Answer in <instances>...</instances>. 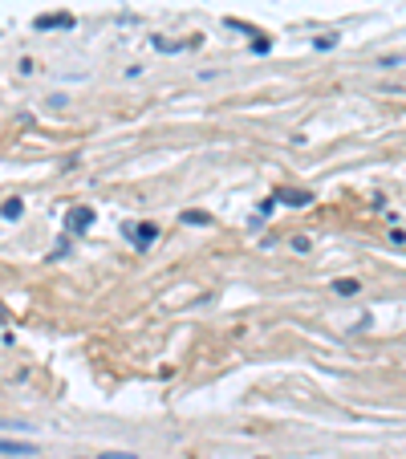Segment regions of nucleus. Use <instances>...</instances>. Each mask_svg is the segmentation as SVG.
Segmentation results:
<instances>
[{"label": "nucleus", "mask_w": 406, "mask_h": 459, "mask_svg": "<svg viewBox=\"0 0 406 459\" xmlns=\"http://www.w3.org/2000/svg\"><path fill=\"white\" fill-rule=\"evenodd\" d=\"M126 240L134 244V248H150V244L159 240V228L155 224H126Z\"/></svg>", "instance_id": "f257e3e1"}, {"label": "nucleus", "mask_w": 406, "mask_h": 459, "mask_svg": "<svg viewBox=\"0 0 406 459\" xmlns=\"http://www.w3.org/2000/svg\"><path fill=\"white\" fill-rule=\"evenodd\" d=\"M90 224H94V208H70V216H65V232L70 236H81Z\"/></svg>", "instance_id": "f03ea898"}, {"label": "nucleus", "mask_w": 406, "mask_h": 459, "mask_svg": "<svg viewBox=\"0 0 406 459\" xmlns=\"http://www.w3.org/2000/svg\"><path fill=\"white\" fill-rule=\"evenodd\" d=\"M0 456H37V443H21V439H0Z\"/></svg>", "instance_id": "7ed1b4c3"}, {"label": "nucleus", "mask_w": 406, "mask_h": 459, "mask_svg": "<svg viewBox=\"0 0 406 459\" xmlns=\"http://www.w3.org/2000/svg\"><path fill=\"white\" fill-rule=\"evenodd\" d=\"M276 199H285V203H292V208H305V203H313L309 192H288V187H281V192H276Z\"/></svg>", "instance_id": "20e7f679"}, {"label": "nucleus", "mask_w": 406, "mask_h": 459, "mask_svg": "<svg viewBox=\"0 0 406 459\" xmlns=\"http://www.w3.org/2000/svg\"><path fill=\"white\" fill-rule=\"evenodd\" d=\"M33 24H37V29H70L73 17H37Z\"/></svg>", "instance_id": "39448f33"}, {"label": "nucleus", "mask_w": 406, "mask_h": 459, "mask_svg": "<svg viewBox=\"0 0 406 459\" xmlns=\"http://www.w3.org/2000/svg\"><path fill=\"white\" fill-rule=\"evenodd\" d=\"M21 212H24L21 199H8V203H4V216H8V219H21Z\"/></svg>", "instance_id": "423d86ee"}, {"label": "nucleus", "mask_w": 406, "mask_h": 459, "mask_svg": "<svg viewBox=\"0 0 406 459\" xmlns=\"http://www.w3.org/2000/svg\"><path fill=\"white\" fill-rule=\"evenodd\" d=\"M183 219H187V224H212L208 212H183Z\"/></svg>", "instance_id": "0eeeda50"}, {"label": "nucleus", "mask_w": 406, "mask_h": 459, "mask_svg": "<svg viewBox=\"0 0 406 459\" xmlns=\"http://www.w3.org/2000/svg\"><path fill=\"white\" fill-rule=\"evenodd\" d=\"M334 289H337V293H358V281H337Z\"/></svg>", "instance_id": "6e6552de"}, {"label": "nucleus", "mask_w": 406, "mask_h": 459, "mask_svg": "<svg viewBox=\"0 0 406 459\" xmlns=\"http://www.w3.org/2000/svg\"><path fill=\"white\" fill-rule=\"evenodd\" d=\"M97 459H139V456H130V451H106V456H97Z\"/></svg>", "instance_id": "1a4fd4ad"}]
</instances>
